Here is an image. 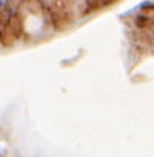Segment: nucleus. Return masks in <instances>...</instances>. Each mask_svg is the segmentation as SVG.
Returning a JSON list of instances; mask_svg holds the SVG:
<instances>
[{"label":"nucleus","instance_id":"f257e3e1","mask_svg":"<svg viewBox=\"0 0 154 157\" xmlns=\"http://www.w3.org/2000/svg\"><path fill=\"white\" fill-rule=\"evenodd\" d=\"M139 8H140V10H148V8H154V2H149V0H146V2H143V3H140V5H139Z\"/></svg>","mask_w":154,"mask_h":157},{"label":"nucleus","instance_id":"f03ea898","mask_svg":"<svg viewBox=\"0 0 154 157\" xmlns=\"http://www.w3.org/2000/svg\"><path fill=\"white\" fill-rule=\"evenodd\" d=\"M5 6V0H0V10H2Z\"/></svg>","mask_w":154,"mask_h":157},{"label":"nucleus","instance_id":"7ed1b4c3","mask_svg":"<svg viewBox=\"0 0 154 157\" xmlns=\"http://www.w3.org/2000/svg\"><path fill=\"white\" fill-rule=\"evenodd\" d=\"M8 2H13V0H8Z\"/></svg>","mask_w":154,"mask_h":157}]
</instances>
